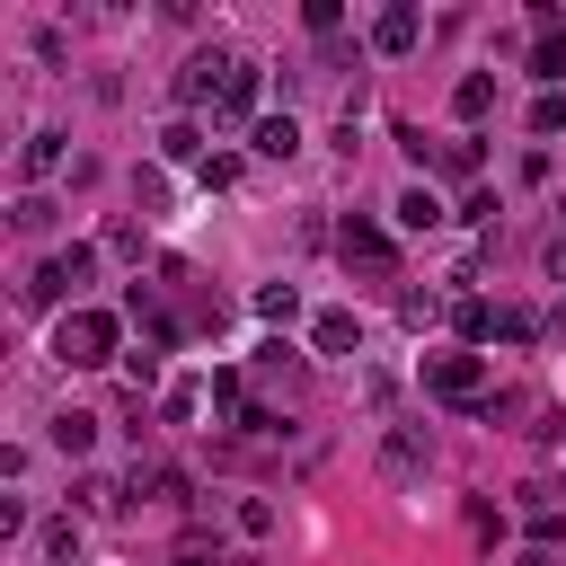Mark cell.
Returning a JSON list of instances; mask_svg holds the SVG:
<instances>
[{
  "label": "cell",
  "mask_w": 566,
  "mask_h": 566,
  "mask_svg": "<svg viewBox=\"0 0 566 566\" xmlns=\"http://www.w3.org/2000/svg\"><path fill=\"white\" fill-rule=\"evenodd\" d=\"M53 354H62L71 371H97V363H115V318H106V310H62V327H53Z\"/></svg>",
  "instance_id": "6da1fadb"
},
{
  "label": "cell",
  "mask_w": 566,
  "mask_h": 566,
  "mask_svg": "<svg viewBox=\"0 0 566 566\" xmlns=\"http://www.w3.org/2000/svg\"><path fill=\"white\" fill-rule=\"evenodd\" d=\"M424 380H433L442 407H486V363H478V354H433Z\"/></svg>",
  "instance_id": "7a4b0ae2"
},
{
  "label": "cell",
  "mask_w": 566,
  "mask_h": 566,
  "mask_svg": "<svg viewBox=\"0 0 566 566\" xmlns=\"http://www.w3.org/2000/svg\"><path fill=\"white\" fill-rule=\"evenodd\" d=\"M336 256H345V265H363V274H389V265H398V256H389V230H380V221H363V212H345Z\"/></svg>",
  "instance_id": "3957f363"
},
{
  "label": "cell",
  "mask_w": 566,
  "mask_h": 566,
  "mask_svg": "<svg viewBox=\"0 0 566 566\" xmlns=\"http://www.w3.org/2000/svg\"><path fill=\"white\" fill-rule=\"evenodd\" d=\"M531 27H539V44H531V80H548V88H557V80H566V18L539 0V9H531Z\"/></svg>",
  "instance_id": "277c9868"
},
{
  "label": "cell",
  "mask_w": 566,
  "mask_h": 566,
  "mask_svg": "<svg viewBox=\"0 0 566 566\" xmlns=\"http://www.w3.org/2000/svg\"><path fill=\"white\" fill-rule=\"evenodd\" d=\"M248 106H256V62H239V53H230V80H221L212 115H221V124H248Z\"/></svg>",
  "instance_id": "5b68a950"
},
{
  "label": "cell",
  "mask_w": 566,
  "mask_h": 566,
  "mask_svg": "<svg viewBox=\"0 0 566 566\" xmlns=\"http://www.w3.org/2000/svg\"><path fill=\"white\" fill-rule=\"evenodd\" d=\"M310 336H318V354H354V345H363V318H354V310H318Z\"/></svg>",
  "instance_id": "8992f818"
},
{
  "label": "cell",
  "mask_w": 566,
  "mask_h": 566,
  "mask_svg": "<svg viewBox=\"0 0 566 566\" xmlns=\"http://www.w3.org/2000/svg\"><path fill=\"white\" fill-rule=\"evenodd\" d=\"M380 469H389V478H416V469H424V433H416V424H398V433L380 442Z\"/></svg>",
  "instance_id": "52a82bcc"
},
{
  "label": "cell",
  "mask_w": 566,
  "mask_h": 566,
  "mask_svg": "<svg viewBox=\"0 0 566 566\" xmlns=\"http://www.w3.org/2000/svg\"><path fill=\"white\" fill-rule=\"evenodd\" d=\"M416 35H424V18H416V9H380V27H371V44H380V53H407Z\"/></svg>",
  "instance_id": "ba28073f"
},
{
  "label": "cell",
  "mask_w": 566,
  "mask_h": 566,
  "mask_svg": "<svg viewBox=\"0 0 566 566\" xmlns=\"http://www.w3.org/2000/svg\"><path fill=\"white\" fill-rule=\"evenodd\" d=\"M486 106H495V71H469V80L451 88V115H460V124H478Z\"/></svg>",
  "instance_id": "9c48e42d"
},
{
  "label": "cell",
  "mask_w": 566,
  "mask_h": 566,
  "mask_svg": "<svg viewBox=\"0 0 566 566\" xmlns=\"http://www.w3.org/2000/svg\"><path fill=\"white\" fill-rule=\"evenodd\" d=\"M248 142H256V159H292V150H301V124H292V115H265Z\"/></svg>",
  "instance_id": "30bf717a"
},
{
  "label": "cell",
  "mask_w": 566,
  "mask_h": 566,
  "mask_svg": "<svg viewBox=\"0 0 566 566\" xmlns=\"http://www.w3.org/2000/svg\"><path fill=\"white\" fill-rule=\"evenodd\" d=\"M495 318H504V310H486L478 292H460V301H451V327H460L469 345H478V336H495Z\"/></svg>",
  "instance_id": "8fae6325"
},
{
  "label": "cell",
  "mask_w": 566,
  "mask_h": 566,
  "mask_svg": "<svg viewBox=\"0 0 566 566\" xmlns=\"http://www.w3.org/2000/svg\"><path fill=\"white\" fill-rule=\"evenodd\" d=\"M433 221H442V203H433L424 186H407V195H398V230H433Z\"/></svg>",
  "instance_id": "7c38bea8"
},
{
  "label": "cell",
  "mask_w": 566,
  "mask_h": 566,
  "mask_svg": "<svg viewBox=\"0 0 566 566\" xmlns=\"http://www.w3.org/2000/svg\"><path fill=\"white\" fill-rule=\"evenodd\" d=\"M53 442H62L71 460H80V451L97 442V416H80V407H71V416H53Z\"/></svg>",
  "instance_id": "4fadbf2b"
},
{
  "label": "cell",
  "mask_w": 566,
  "mask_h": 566,
  "mask_svg": "<svg viewBox=\"0 0 566 566\" xmlns=\"http://www.w3.org/2000/svg\"><path fill=\"white\" fill-rule=\"evenodd\" d=\"M292 310H301L292 283H265V292H256V318H274V327H292Z\"/></svg>",
  "instance_id": "5bb4252c"
},
{
  "label": "cell",
  "mask_w": 566,
  "mask_h": 566,
  "mask_svg": "<svg viewBox=\"0 0 566 566\" xmlns=\"http://www.w3.org/2000/svg\"><path fill=\"white\" fill-rule=\"evenodd\" d=\"M44 557H53V566H71V557H80V522H71V513H62V522H44Z\"/></svg>",
  "instance_id": "9a60e30c"
},
{
  "label": "cell",
  "mask_w": 566,
  "mask_h": 566,
  "mask_svg": "<svg viewBox=\"0 0 566 566\" xmlns=\"http://www.w3.org/2000/svg\"><path fill=\"white\" fill-rule=\"evenodd\" d=\"M53 168H62V133H35L27 142V177H53Z\"/></svg>",
  "instance_id": "2e32d148"
},
{
  "label": "cell",
  "mask_w": 566,
  "mask_h": 566,
  "mask_svg": "<svg viewBox=\"0 0 566 566\" xmlns=\"http://www.w3.org/2000/svg\"><path fill=\"white\" fill-rule=\"evenodd\" d=\"M433 168H442V177H478V142H442Z\"/></svg>",
  "instance_id": "e0dca14e"
},
{
  "label": "cell",
  "mask_w": 566,
  "mask_h": 566,
  "mask_svg": "<svg viewBox=\"0 0 566 566\" xmlns=\"http://www.w3.org/2000/svg\"><path fill=\"white\" fill-rule=\"evenodd\" d=\"M53 212H62L53 195H18V212H9V221H18V230H53Z\"/></svg>",
  "instance_id": "ac0fdd59"
},
{
  "label": "cell",
  "mask_w": 566,
  "mask_h": 566,
  "mask_svg": "<svg viewBox=\"0 0 566 566\" xmlns=\"http://www.w3.org/2000/svg\"><path fill=\"white\" fill-rule=\"evenodd\" d=\"M53 265H62V283H71V292H80V283H88V274H97V248H62V256H53Z\"/></svg>",
  "instance_id": "d6986e66"
},
{
  "label": "cell",
  "mask_w": 566,
  "mask_h": 566,
  "mask_svg": "<svg viewBox=\"0 0 566 566\" xmlns=\"http://www.w3.org/2000/svg\"><path fill=\"white\" fill-rule=\"evenodd\" d=\"M239 531H248V539H265V531H274V504H265V495H248V504H239Z\"/></svg>",
  "instance_id": "ffe728a7"
},
{
  "label": "cell",
  "mask_w": 566,
  "mask_h": 566,
  "mask_svg": "<svg viewBox=\"0 0 566 566\" xmlns=\"http://www.w3.org/2000/svg\"><path fill=\"white\" fill-rule=\"evenodd\" d=\"M557 539H566V513L539 504V513H531V548H557Z\"/></svg>",
  "instance_id": "44dd1931"
},
{
  "label": "cell",
  "mask_w": 566,
  "mask_h": 566,
  "mask_svg": "<svg viewBox=\"0 0 566 566\" xmlns=\"http://www.w3.org/2000/svg\"><path fill=\"white\" fill-rule=\"evenodd\" d=\"M557 124H566V97H557V88H548V97H539V106H531V133H557Z\"/></svg>",
  "instance_id": "7402d4cb"
},
{
  "label": "cell",
  "mask_w": 566,
  "mask_h": 566,
  "mask_svg": "<svg viewBox=\"0 0 566 566\" xmlns=\"http://www.w3.org/2000/svg\"><path fill=\"white\" fill-rule=\"evenodd\" d=\"M495 336H513V345H531V336H539V318H531V310H504V318H495Z\"/></svg>",
  "instance_id": "603a6c76"
},
{
  "label": "cell",
  "mask_w": 566,
  "mask_h": 566,
  "mask_svg": "<svg viewBox=\"0 0 566 566\" xmlns=\"http://www.w3.org/2000/svg\"><path fill=\"white\" fill-rule=\"evenodd\" d=\"M548 274H566V230H557V239H548Z\"/></svg>",
  "instance_id": "cb8c5ba5"
}]
</instances>
